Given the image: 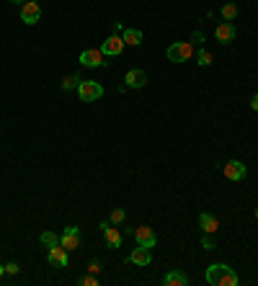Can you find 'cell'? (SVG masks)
I'll use <instances>...</instances> for the list:
<instances>
[{"label":"cell","instance_id":"1","mask_svg":"<svg viewBox=\"0 0 258 286\" xmlns=\"http://www.w3.org/2000/svg\"><path fill=\"white\" fill-rule=\"evenodd\" d=\"M204 278H207V283H212V286H238V273H235V268H230L227 263H212L209 268H207V273H204Z\"/></svg>","mask_w":258,"mask_h":286},{"label":"cell","instance_id":"2","mask_svg":"<svg viewBox=\"0 0 258 286\" xmlns=\"http://www.w3.org/2000/svg\"><path fill=\"white\" fill-rule=\"evenodd\" d=\"M193 54V44L191 41H173L168 49H165V57L173 62V64H181V62H188Z\"/></svg>","mask_w":258,"mask_h":286},{"label":"cell","instance_id":"3","mask_svg":"<svg viewBox=\"0 0 258 286\" xmlns=\"http://www.w3.org/2000/svg\"><path fill=\"white\" fill-rule=\"evenodd\" d=\"M103 96V85L101 83H96V80H80V85H78V98L83 101V103H93V101H98Z\"/></svg>","mask_w":258,"mask_h":286},{"label":"cell","instance_id":"4","mask_svg":"<svg viewBox=\"0 0 258 286\" xmlns=\"http://www.w3.org/2000/svg\"><path fill=\"white\" fill-rule=\"evenodd\" d=\"M80 64L88 70H96V67H106L109 62L101 49H85V52H80Z\"/></svg>","mask_w":258,"mask_h":286},{"label":"cell","instance_id":"5","mask_svg":"<svg viewBox=\"0 0 258 286\" xmlns=\"http://www.w3.org/2000/svg\"><path fill=\"white\" fill-rule=\"evenodd\" d=\"M39 18H41V6L36 3V0H26V3L21 6V21L26 26H34V24H39Z\"/></svg>","mask_w":258,"mask_h":286},{"label":"cell","instance_id":"6","mask_svg":"<svg viewBox=\"0 0 258 286\" xmlns=\"http://www.w3.org/2000/svg\"><path fill=\"white\" fill-rule=\"evenodd\" d=\"M59 245L68 253L75 250V248H80V227H64L62 235H59Z\"/></svg>","mask_w":258,"mask_h":286},{"label":"cell","instance_id":"7","mask_svg":"<svg viewBox=\"0 0 258 286\" xmlns=\"http://www.w3.org/2000/svg\"><path fill=\"white\" fill-rule=\"evenodd\" d=\"M235 36H238V29H235V24L232 21H222L217 29H214V39L220 41V44H232L235 41Z\"/></svg>","mask_w":258,"mask_h":286},{"label":"cell","instance_id":"8","mask_svg":"<svg viewBox=\"0 0 258 286\" xmlns=\"http://www.w3.org/2000/svg\"><path fill=\"white\" fill-rule=\"evenodd\" d=\"M132 235H135V240H137V245H142V248H155L158 245V235H155V230L153 227H137V230H132Z\"/></svg>","mask_w":258,"mask_h":286},{"label":"cell","instance_id":"9","mask_svg":"<svg viewBox=\"0 0 258 286\" xmlns=\"http://www.w3.org/2000/svg\"><path fill=\"white\" fill-rule=\"evenodd\" d=\"M124 47H126V44H124V39H121L119 34H111V36L101 44V52H103L106 57H119V54L124 52Z\"/></svg>","mask_w":258,"mask_h":286},{"label":"cell","instance_id":"10","mask_svg":"<svg viewBox=\"0 0 258 286\" xmlns=\"http://www.w3.org/2000/svg\"><path fill=\"white\" fill-rule=\"evenodd\" d=\"M222 173H225L227 181H243L245 178V165L240 160H227L225 168H222Z\"/></svg>","mask_w":258,"mask_h":286},{"label":"cell","instance_id":"11","mask_svg":"<svg viewBox=\"0 0 258 286\" xmlns=\"http://www.w3.org/2000/svg\"><path fill=\"white\" fill-rule=\"evenodd\" d=\"M150 260H153V250L142 248V245H137L126 258V263H135V266H150Z\"/></svg>","mask_w":258,"mask_h":286},{"label":"cell","instance_id":"12","mask_svg":"<svg viewBox=\"0 0 258 286\" xmlns=\"http://www.w3.org/2000/svg\"><path fill=\"white\" fill-rule=\"evenodd\" d=\"M124 83H126L129 88L140 91V88L147 85V73H145V70H129V73L124 75Z\"/></svg>","mask_w":258,"mask_h":286},{"label":"cell","instance_id":"13","mask_svg":"<svg viewBox=\"0 0 258 286\" xmlns=\"http://www.w3.org/2000/svg\"><path fill=\"white\" fill-rule=\"evenodd\" d=\"M47 260L57 268H68V250H64L62 245H52L49 253H47Z\"/></svg>","mask_w":258,"mask_h":286},{"label":"cell","instance_id":"14","mask_svg":"<svg viewBox=\"0 0 258 286\" xmlns=\"http://www.w3.org/2000/svg\"><path fill=\"white\" fill-rule=\"evenodd\" d=\"M199 227H202V232H207V235H214V232L220 230V219L214 217V214L204 211V214H199Z\"/></svg>","mask_w":258,"mask_h":286},{"label":"cell","instance_id":"15","mask_svg":"<svg viewBox=\"0 0 258 286\" xmlns=\"http://www.w3.org/2000/svg\"><path fill=\"white\" fill-rule=\"evenodd\" d=\"M163 283H165V286H188V276H186L183 271L173 268V271H168V273L163 276Z\"/></svg>","mask_w":258,"mask_h":286},{"label":"cell","instance_id":"16","mask_svg":"<svg viewBox=\"0 0 258 286\" xmlns=\"http://www.w3.org/2000/svg\"><path fill=\"white\" fill-rule=\"evenodd\" d=\"M103 240H106V245H109L111 250L121 248V232L116 230V225H109V227L103 230Z\"/></svg>","mask_w":258,"mask_h":286},{"label":"cell","instance_id":"17","mask_svg":"<svg viewBox=\"0 0 258 286\" xmlns=\"http://www.w3.org/2000/svg\"><path fill=\"white\" fill-rule=\"evenodd\" d=\"M121 39H124V44H129V47H140L145 36H142L140 29H124V31H121Z\"/></svg>","mask_w":258,"mask_h":286},{"label":"cell","instance_id":"18","mask_svg":"<svg viewBox=\"0 0 258 286\" xmlns=\"http://www.w3.org/2000/svg\"><path fill=\"white\" fill-rule=\"evenodd\" d=\"M212 62H214L212 52H209V49H204V47H199V49H197V64H199V67H209Z\"/></svg>","mask_w":258,"mask_h":286},{"label":"cell","instance_id":"19","mask_svg":"<svg viewBox=\"0 0 258 286\" xmlns=\"http://www.w3.org/2000/svg\"><path fill=\"white\" fill-rule=\"evenodd\" d=\"M235 18H238V6L227 0V3L222 6V21H235Z\"/></svg>","mask_w":258,"mask_h":286},{"label":"cell","instance_id":"20","mask_svg":"<svg viewBox=\"0 0 258 286\" xmlns=\"http://www.w3.org/2000/svg\"><path fill=\"white\" fill-rule=\"evenodd\" d=\"M80 80H83L80 75H68V78L62 80V85H59V88H62V91H78Z\"/></svg>","mask_w":258,"mask_h":286},{"label":"cell","instance_id":"21","mask_svg":"<svg viewBox=\"0 0 258 286\" xmlns=\"http://www.w3.org/2000/svg\"><path fill=\"white\" fill-rule=\"evenodd\" d=\"M39 240H41V245H44V248L59 245V235H54V232H49V230H47V232H41V237H39Z\"/></svg>","mask_w":258,"mask_h":286},{"label":"cell","instance_id":"22","mask_svg":"<svg viewBox=\"0 0 258 286\" xmlns=\"http://www.w3.org/2000/svg\"><path fill=\"white\" fill-rule=\"evenodd\" d=\"M124 219H126L124 209H114V211L109 214V222H111V225H124Z\"/></svg>","mask_w":258,"mask_h":286},{"label":"cell","instance_id":"23","mask_svg":"<svg viewBox=\"0 0 258 286\" xmlns=\"http://www.w3.org/2000/svg\"><path fill=\"white\" fill-rule=\"evenodd\" d=\"M202 248H204V250H214V248H217L214 240H212V235H207V232L202 235Z\"/></svg>","mask_w":258,"mask_h":286},{"label":"cell","instance_id":"24","mask_svg":"<svg viewBox=\"0 0 258 286\" xmlns=\"http://www.w3.org/2000/svg\"><path fill=\"white\" fill-rule=\"evenodd\" d=\"M80 283L83 286H98V278H96V273H88V276L80 278Z\"/></svg>","mask_w":258,"mask_h":286},{"label":"cell","instance_id":"25","mask_svg":"<svg viewBox=\"0 0 258 286\" xmlns=\"http://www.w3.org/2000/svg\"><path fill=\"white\" fill-rule=\"evenodd\" d=\"M18 271H21V266H18L16 260H11V263H6V273H8V276H16Z\"/></svg>","mask_w":258,"mask_h":286},{"label":"cell","instance_id":"26","mask_svg":"<svg viewBox=\"0 0 258 286\" xmlns=\"http://www.w3.org/2000/svg\"><path fill=\"white\" fill-rule=\"evenodd\" d=\"M191 39H193V41H191L193 47H199V44L204 41V34H202V31H193V36H191Z\"/></svg>","mask_w":258,"mask_h":286},{"label":"cell","instance_id":"27","mask_svg":"<svg viewBox=\"0 0 258 286\" xmlns=\"http://www.w3.org/2000/svg\"><path fill=\"white\" fill-rule=\"evenodd\" d=\"M101 271V263L98 260H91V266H88V273H98Z\"/></svg>","mask_w":258,"mask_h":286},{"label":"cell","instance_id":"28","mask_svg":"<svg viewBox=\"0 0 258 286\" xmlns=\"http://www.w3.org/2000/svg\"><path fill=\"white\" fill-rule=\"evenodd\" d=\"M250 108L258 111V93H253V98H250Z\"/></svg>","mask_w":258,"mask_h":286},{"label":"cell","instance_id":"29","mask_svg":"<svg viewBox=\"0 0 258 286\" xmlns=\"http://www.w3.org/2000/svg\"><path fill=\"white\" fill-rule=\"evenodd\" d=\"M11 3H16V6H24V3H26V0H11Z\"/></svg>","mask_w":258,"mask_h":286},{"label":"cell","instance_id":"30","mask_svg":"<svg viewBox=\"0 0 258 286\" xmlns=\"http://www.w3.org/2000/svg\"><path fill=\"white\" fill-rule=\"evenodd\" d=\"M6 273V266H0V276H3Z\"/></svg>","mask_w":258,"mask_h":286},{"label":"cell","instance_id":"31","mask_svg":"<svg viewBox=\"0 0 258 286\" xmlns=\"http://www.w3.org/2000/svg\"><path fill=\"white\" fill-rule=\"evenodd\" d=\"M255 3H258V0H255Z\"/></svg>","mask_w":258,"mask_h":286}]
</instances>
